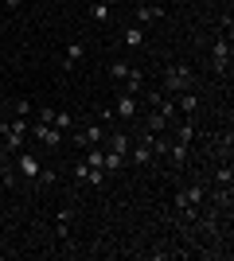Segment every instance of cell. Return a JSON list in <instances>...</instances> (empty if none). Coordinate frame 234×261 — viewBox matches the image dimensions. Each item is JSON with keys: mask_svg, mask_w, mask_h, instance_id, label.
Returning <instances> with one entry per match:
<instances>
[{"mask_svg": "<svg viewBox=\"0 0 234 261\" xmlns=\"http://www.w3.org/2000/svg\"><path fill=\"white\" fill-rule=\"evenodd\" d=\"M191 86H195V74H191L188 63L164 66V90H160V94H184V90H191Z\"/></svg>", "mask_w": 234, "mask_h": 261, "instance_id": "6da1fadb", "label": "cell"}, {"mask_svg": "<svg viewBox=\"0 0 234 261\" xmlns=\"http://www.w3.org/2000/svg\"><path fill=\"white\" fill-rule=\"evenodd\" d=\"M211 66H215V74H226V70H230V35H219L211 43Z\"/></svg>", "mask_w": 234, "mask_h": 261, "instance_id": "7a4b0ae2", "label": "cell"}, {"mask_svg": "<svg viewBox=\"0 0 234 261\" xmlns=\"http://www.w3.org/2000/svg\"><path fill=\"white\" fill-rule=\"evenodd\" d=\"M28 137H35V141H43L47 148H59V144H63V129H55V125H39V121H32V129H28Z\"/></svg>", "mask_w": 234, "mask_h": 261, "instance_id": "3957f363", "label": "cell"}, {"mask_svg": "<svg viewBox=\"0 0 234 261\" xmlns=\"http://www.w3.org/2000/svg\"><path fill=\"white\" fill-rule=\"evenodd\" d=\"M16 172L28 179V184H35L39 179V156H28V152H16Z\"/></svg>", "mask_w": 234, "mask_h": 261, "instance_id": "277c9868", "label": "cell"}, {"mask_svg": "<svg viewBox=\"0 0 234 261\" xmlns=\"http://www.w3.org/2000/svg\"><path fill=\"white\" fill-rule=\"evenodd\" d=\"M113 117H117V121H133L137 117V94H117V101H113Z\"/></svg>", "mask_w": 234, "mask_h": 261, "instance_id": "5b68a950", "label": "cell"}, {"mask_svg": "<svg viewBox=\"0 0 234 261\" xmlns=\"http://www.w3.org/2000/svg\"><path fill=\"white\" fill-rule=\"evenodd\" d=\"M101 141H106V125H86V129L74 137L78 148H94V144H101Z\"/></svg>", "mask_w": 234, "mask_h": 261, "instance_id": "8992f818", "label": "cell"}, {"mask_svg": "<svg viewBox=\"0 0 234 261\" xmlns=\"http://www.w3.org/2000/svg\"><path fill=\"white\" fill-rule=\"evenodd\" d=\"M106 137H110V144H106V148L129 160V148H133V141H129V133H125V129H113V133H106Z\"/></svg>", "mask_w": 234, "mask_h": 261, "instance_id": "52a82bcc", "label": "cell"}, {"mask_svg": "<svg viewBox=\"0 0 234 261\" xmlns=\"http://www.w3.org/2000/svg\"><path fill=\"white\" fill-rule=\"evenodd\" d=\"M172 101H176V113H184V117H195V109H199V98H195L191 90H184V94H172Z\"/></svg>", "mask_w": 234, "mask_h": 261, "instance_id": "ba28073f", "label": "cell"}, {"mask_svg": "<svg viewBox=\"0 0 234 261\" xmlns=\"http://www.w3.org/2000/svg\"><path fill=\"white\" fill-rule=\"evenodd\" d=\"M82 59H86V43H82V39H70V43H67V63H63V66L70 70V66H78Z\"/></svg>", "mask_w": 234, "mask_h": 261, "instance_id": "9c48e42d", "label": "cell"}, {"mask_svg": "<svg viewBox=\"0 0 234 261\" xmlns=\"http://www.w3.org/2000/svg\"><path fill=\"white\" fill-rule=\"evenodd\" d=\"M164 16V4H137V20L141 23H156Z\"/></svg>", "mask_w": 234, "mask_h": 261, "instance_id": "30bf717a", "label": "cell"}, {"mask_svg": "<svg viewBox=\"0 0 234 261\" xmlns=\"http://www.w3.org/2000/svg\"><path fill=\"white\" fill-rule=\"evenodd\" d=\"M141 90H145V70L129 66V74H125V94H141Z\"/></svg>", "mask_w": 234, "mask_h": 261, "instance_id": "8fae6325", "label": "cell"}, {"mask_svg": "<svg viewBox=\"0 0 234 261\" xmlns=\"http://www.w3.org/2000/svg\"><path fill=\"white\" fill-rule=\"evenodd\" d=\"M168 160L176 164V168H184V164H188V144H179V141H168Z\"/></svg>", "mask_w": 234, "mask_h": 261, "instance_id": "7c38bea8", "label": "cell"}, {"mask_svg": "<svg viewBox=\"0 0 234 261\" xmlns=\"http://www.w3.org/2000/svg\"><path fill=\"white\" fill-rule=\"evenodd\" d=\"M129 156H133V164H137V168H148V164L156 160V156H152V148H148L145 141L137 144V148H133V152H129Z\"/></svg>", "mask_w": 234, "mask_h": 261, "instance_id": "4fadbf2b", "label": "cell"}, {"mask_svg": "<svg viewBox=\"0 0 234 261\" xmlns=\"http://www.w3.org/2000/svg\"><path fill=\"white\" fill-rule=\"evenodd\" d=\"M176 141H179V144H188V148H191V141H195V125L179 121V125H176Z\"/></svg>", "mask_w": 234, "mask_h": 261, "instance_id": "5bb4252c", "label": "cell"}, {"mask_svg": "<svg viewBox=\"0 0 234 261\" xmlns=\"http://www.w3.org/2000/svg\"><path fill=\"white\" fill-rule=\"evenodd\" d=\"M82 160H86L90 168H101V160H106V148H101V144H94V148H86V156H82Z\"/></svg>", "mask_w": 234, "mask_h": 261, "instance_id": "9a60e30c", "label": "cell"}, {"mask_svg": "<svg viewBox=\"0 0 234 261\" xmlns=\"http://www.w3.org/2000/svg\"><path fill=\"white\" fill-rule=\"evenodd\" d=\"M90 16H94L98 23H106V20L113 16V12H110V4H106V0H98V4H90Z\"/></svg>", "mask_w": 234, "mask_h": 261, "instance_id": "2e32d148", "label": "cell"}, {"mask_svg": "<svg viewBox=\"0 0 234 261\" xmlns=\"http://www.w3.org/2000/svg\"><path fill=\"white\" fill-rule=\"evenodd\" d=\"M121 43L125 47H141V43H145V32H141V28H129V32L121 35Z\"/></svg>", "mask_w": 234, "mask_h": 261, "instance_id": "e0dca14e", "label": "cell"}, {"mask_svg": "<svg viewBox=\"0 0 234 261\" xmlns=\"http://www.w3.org/2000/svg\"><path fill=\"white\" fill-rule=\"evenodd\" d=\"M230 179H234V172H230V160H226V164H219V172H215V184H219V187H230Z\"/></svg>", "mask_w": 234, "mask_h": 261, "instance_id": "ac0fdd59", "label": "cell"}, {"mask_svg": "<svg viewBox=\"0 0 234 261\" xmlns=\"http://www.w3.org/2000/svg\"><path fill=\"white\" fill-rule=\"evenodd\" d=\"M125 74H129V63L113 59V63H110V78H113V82H125Z\"/></svg>", "mask_w": 234, "mask_h": 261, "instance_id": "d6986e66", "label": "cell"}, {"mask_svg": "<svg viewBox=\"0 0 234 261\" xmlns=\"http://www.w3.org/2000/svg\"><path fill=\"white\" fill-rule=\"evenodd\" d=\"M145 129H148V133H168V129H172V125H168V121L160 117V113H152V117H148V125H145Z\"/></svg>", "mask_w": 234, "mask_h": 261, "instance_id": "ffe728a7", "label": "cell"}, {"mask_svg": "<svg viewBox=\"0 0 234 261\" xmlns=\"http://www.w3.org/2000/svg\"><path fill=\"white\" fill-rule=\"evenodd\" d=\"M12 113H16V117H28V113H32V101H28V98H16Z\"/></svg>", "mask_w": 234, "mask_h": 261, "instance_id": "44dd1931", "label": "cell"}, {"mask_svg": "<svg viewBox=\"0 0 234 261\" xmlns=\"http://www.w3.org/2000/svg\"><path fill=\"white\" fill-rule=\"evenodd\" d=\"M51 125H55V129H63V133H67L70 125H74V121H70V113H59V109H55V121H51Z\"/></svg>", "mask_w": 234, "mask_h": 261, "instance_id": "7402d4cb", "label": "cell"}, {"mask_svg": "<svg viewBox=\"0 0 234 261\" xmlns=\"http://www.w3.org/2000/svg\"><path fill=\"white\" fill-rule=\"evenodd\" d=\"M35 184L51 187V184H55V172H51V168H39V179H35Z\"/></svg>", "mask_w": 234, "mask_h": 261, "instance_id": "603a6c76", "label": "cell"}, {"mask_svg": "<svg viewBox=\"0 0 234 261\" xmlns=\"http://www.w3.org/2000/svg\"><path fill=\"white\" fill-rule=\"evenodd\" d=\"M51 121H55V109H51V106H39V125H51Z\"/></svg>", "mask_w": 234, "mask_h": 261, "instance_id": "cb8c5ba5", "label": "cell"}, {"mask_svg": "<svg viewBox=\"0 0 234 261\" xmlns=\"http://www.w3.org/2000/svg\"><path fill=\"white\" fill-rule=\"evenodd\" d=\"M12 184V175H8V156H0V187Z\"/></svg>", "mask_w": 234, "mask_h": 261, "instance_id": "d4e9b609", "label": "cell"}, {"mask_svg": "<svg viewBox=\"0 0 234 261\" xmlns=\"http://www.w3.org/2000/svg\"><path fill=\"white\" fill-rule=\"evenodd\" d=\"M23 0H4V8H20Z\"/></svg>", "mask_w": 234, "mask_h": 261, "instance_id": "484cf974", "label": "cell"}, {"mask_svg": "<svg viewBox=\"0 0 234 261\" xmlns=\"http://www.w3.org/2000/svg\"><path fill=\"white\" fill-rule=\"evenodd\" d=\"M4 117H8V106H4V98H0V121H4Z\"/></svg>", "mask_w": 234, "mask_h": 261, "instance_id": "4316f807", "label": "cell"}, {"mask_svg": "<svg viewBox=\"0 0 234 261\" xmlns=\"http://www.w3.org/2000/svg\"><path fill=\"white\" fill-rule=\"evenodd\" d=\"M129 4H133V8H137V4H148V0H129Z\"/></svg>", "mask_w": 234, "mask_h": 261, "instance_id": "83f0119b", "label": "cell"}, {"mask_svg": "<svg viewBox=\"0 0 234 261\" xmlns=\"http://www.w3.org/2000/svg\"><path fill=\"white\" fill-rule=\"evenodd\" d=\"M0 63H4V51H0Z\"/></svg>", "mask_w": 234, "mask_h": 261, "instance_id": "f1b7e54d", "label": "cell"}, {"mask_svg": "<svg viewBox=\"0 0 234 261\" xmlns=\"http://www.w3.org/2000/svg\"><path fill=\"white\" fill-rule=\"evenodd\" d=\"M0 8H4V0H0Z\"/></svg>", "mask_w": 234, "mask_h": 261, "instance_id": "f546056e", "label": "cell"}, {"mask_svg": "<svg viewBox=\"0 0 234 261\" xmlns=\"http://www.w3.org/2000/svg\"><path fill=\"white\" fill-rule=\"evenodd\" d=\"M106 4H113V0H106Z\"/></svg>", "mask_w": 234, "mask_h": 261, "instance_id": "4dcf8cb0", "label": "cell"}, {"mask_svg": "<svg viewBox=\"0 0 234 261\" xmlns=\"http://www.w3.org/2000/svg\"><path fill=\"white\" fill-rule=\"evenodd\" d=\"M0 98H4V94H0Z\"/></svg>", "mask_w": 234, "mask_h": 261, "instance_id": "1f68e13d", "label": "cell"}]
</instances>
